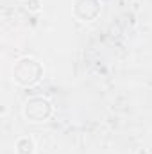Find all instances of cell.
<instances>
[{
	"instance_id": "6da1fadb",
	"label": "cell",
	"mask_w": 152,
	"mask_h": 154,
	"mask_svg": "<svg viewBox=\"0 0 152 154\" xmlns=\"http://www.w3.org/2000/svg\"><path fill=\"white\" fill-rule=\"evenodd\" d=\"M18 151H20V154H31L32 152V142L31 140H20L18 142Z\"/></svg>"
}]
</instances>
